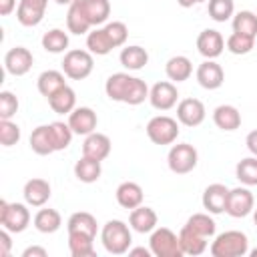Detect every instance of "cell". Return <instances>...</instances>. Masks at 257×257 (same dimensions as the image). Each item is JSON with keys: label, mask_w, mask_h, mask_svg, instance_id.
<instances>
[{"label": "cell", "mask_w": 257, "mask_h": 257, "mask_svg": "<svg viewBox=\"0 0 257 257\" xmlns=\"http://www.w3.org/2000/svg\"><path fill=\"white\" fill-rule=\"evenodd\" d=\"M100 241L102 247L106 249V253L110 255H124L131 249L133 243V233H131V225H126L120 219H110L102 225L100 229Z\"/></svg>", "instance_id": "obj_1"}, {"label": "cell", "mask_w": 257, "mask_h": 257, "mask_svg": "<svg viewBox=\"0 0 257 257\" xmlns=\"http://www.w3.org/2000/svg\"><path fill=\"white\" fill-rule=\"evenodd\" d=\"M209 251L213 257H243L249 253V237L237 229L223 231L213 239Z\"/></svg>", "instance_id": "obj_2"}, {"label": "cell", "mask_w": 257, "mask_h": 257, "mask_svg": "<svg viewBox=\"0 0 257 257\" xmlns=\"http://www.w3.org/2000/svg\"><path fill=\"white\" fill-rule=\"evenodd\" d=\"M94 54L82 48H72L64 52L62 58V72L66 74V78L70 80H84L92 68H94Z\"/></svg>", "instance_id": "obj_3"}, {"label": "cell", "mask_w": 257, "mask_h": 257, "mask_svg": "<svg viewBox=\"0 0 257 257\" xmlns=\"http://www.w3.org/2000/svg\"><path fill=\"white\" fill-rule=\"evenodd\" d=\"M149 247L155 257H183L179 235L169 227H157L155 231H151Z\"/></svg>", "instance_id": "obj_4"}, {"label": "cell", "mask_w": 257, "mask_h": 257, "mask_svg": "<svg viewBox=\"0 0 257 257\" xmlns=\"http://www.w3.org/2000/svg\"><path fill=\"white\" fill-rule=\"evenodd\" d=\"M199 163V153L191 143H177L169 149L167 165L175 175H187L191 173Z\"/></svg>", "instance_id": "obj_5"}, {"label": "cell", "mask_w": 257, "mask_h": 257, "mask_svg": "<svg viewBox=\"0 0 257 257\" xmlns=\"http://www.w3.org/2000/svg\"><path fill=\"white\" fill-rule=\"evenodd\" d=\"M147 137L155 145H173L179 137V120L167 114H157L147 122Z\"/></svg>", "instance_id": "obj_6"}, {"label": "cell", "mask_w": 257, "mask_h": 257, "mask_svg": "<svg viewBox=\"0 0 257 257\" xmlns=\"http://www.w3.org/2000/svg\"><path fill=\"white\" fill-rule=\"evenodd\" d=\"M0 225L10 233H22L30 225V211L24 203L0 201Z\"/></svg>", "instance_id": "obj_7"}, {"label": "cell", "mask_w": 257, "mask_h": 257, "mask_svg": "<svg viewBox=\"0 0 257 257\" xmlns=\"http://www.w3.org/2000/svg\"><path fill=\"white\" fill-rule=\"evenodd\" d=\"M255 209V197L253 193L243 185V187H235L229 189V197H227V207L225 213L233 219H243L247 215H251Z\"/></svg>", "instance_id": "obj_8"}, {"label": "cell", "mask_w": 257, "mask_h": 257, "mask_svg": "<svg viewBox=\"0 0 257 257\" xmlns=\"http://www.w3.org/2000/svg\"><path fill=\"white\" fill-rule=\"evenodd\" d=\"M149 102L157 110H171L179 102V90L171 80H159L149 90Z\"/></svg>", "instance_id": "obj_9"}, {"label": "cell", "mask_w": 257, "mask_h": 257, "mask_svg": "<svg viewBox=\"0 0 257 257\" xmlns=\"http://www.w3.org/2000/svg\"><path fill=\"white\" fill-rule=\"evenodd\" d=\"M34 64V56L26 46H14L4 54V68L12 76H24Z\"/></svg>", "instance_id": "obj_10"}, {"label": "cell", "mask_w": 257, "mask_h": 257, "mask_svg": "<svg viewBox=\"0 0 257 257\" xmlns=\"http://www.w3.org/2000/svg\"><path fill=\"white\" fill-rule=\"evenodd\" d=\"M207 116L205 104L199 98H183L177 102V120L185 126H199Z\"/></svg>", "instance_id": "obj_11"}, {"label": "cell", "mask_w": 257, "mask_h": 257, "mask_svg": "<svg viewBox=\"0 0 257 257\" xmlns=\"http://www.w3.org/2000/svg\"><path fill=\"white\" fill-rule=\"evenodd\" d=\"M46 6H48V0H20L16 8V20L26 28L38 26L44 18Z\"/></svg>", "instance_id": "obj_12"}, {"label": "cell", "mask_w": 257, "mask_h": 257, "mask_svg": "<svg viewBox=\"0 0 257 257\" xmlns=\"http://www.w3.org/2000/svg\"><path fill=\"white\" fill-rule=\"evenodd\" d=\"M197 50H199L201 56H205L209 60H215L225 50V38H223V34L219 30H215V28H205L197 36Z\"/></svg>", "instance_id": "obj_13"}, {"label": "cell", "mask_w": 257, "mask_h": 257, "mask_svg": "<svg viewBox=\"0 0 257 257\" xmlns=\"http://www.w3.org/2000/svg\"><path fill=\"white\" fill-rule=\"evenodd\" d=\"M22 195H24V201L28 207H44L52 195V189H50V183L46 179L34 177V179H28L24 183Z\"/></svg>", "instance_id": "obj_14"}, {"label": "cell", "mask_w": 257, "mask_h": 257, "mask_svg": "<svg viewBox=\"0 0 257 257\" xmlns=\"http://www.w3.org/2000/svg\"><path fill=\"white\" fill-rule=\"evenodd\" d=\"M195 76H197V82H199L205 90H217V88L223 84V80H225V72H223L221 64L215 62V60H209V58H205V60L197 66Z\"/></svg>", "instance_id": "obj_15"}, {"label": "cell", "mask_w": 257, "mask_h": 257, "mask_svg": "<svg viewBox=\"0 0 257 257\" xmlns=\"http://www.w3.org/2000/svg\"><path fill=\"white\" fill-rule=\"evenodd\" d=\"M68 124L72 128L74 135H90L96 131V124H98V116L96 112L90 108V106H76L70 114H68Z\"/></svg>", "instance_id": "obj_16"}, {"label": "cell", "mask_w": 257, "mask_h": 257, "mask_svg": "<svg viewBox=\"0 0 257 257\" xmlns=\"http://www.w3.org/2000/svg\"><path fill=\"white\" fill-rule=\"evenodd\" d=\"M227 197H229V187L223 183H213L203 191V209L211 215H219L225 213L227 207Z\"/></svg>", "instance_id": "obj_17"}, {"label": "cell", "mask_w": 257, "mask_h": 257, "mask_svg": "<svg viewBox=\"0 0 257 257\" xmlns=\"http://www.w3.org/2000/svg\"><path fill=\"white\" fill-rule=\"evenodd\" d=\"M110 149H112V143L104 133L94 131V133L84 137V143H82V155L84 157H90V159H96V161H104L110 155Z\"/></svg>", "instance_id": "obj_18"}, {"label": "cell", "mask_w": 257, "mask_h": 257, "mask_svg": "<svg viewBox=\"0 0 257 257\" xmlns=\"http://www.w3.org/2000/svg\"><path fill=\"white\" fill-rule=\"evenodd\" d=\"M128 225H131L133 231L145 235V233H151V231H155V229L159 227V217H157L155 209L145 207V205H139L137 209L131 211V215H128Z\"/></svg>", "instance_id": "obj_19"}, {"label": "cell", "mask_w": 257, "mask_h": 257, "mask_svg": "<svg viewBox=\"0 0 257 257\" xmlns=\"http://www.w3.org/2000/svg\"><path fill=\"white\" fill-rule=\"evenodd\" d=\"M116 203L122 207V209H137L139 205H143V199H145V193H143V187L135 181H122L116 191Z\"/></svg>", "instance_id": "obj_20"}, {"label": "cell", "mask_w": 257, "mask_h": 257, "mask_svg": "<svg viewBox=\"0 0 257 257\" xmlns=\"http://www.w3.org/2000/svg\"><path fill=\"white\" fill-rule=\"evenodd\" d=\"M213 122L221 131H227V133L237 131L241 126V112L233 104H219L213 110Z\"/></svg>", "instance_id": "obj_21"}, {"label": "cell", "mask_w": 257, "mask_h": 257, "mask_svg": "<svg viewBox=\"0 0 257 257\" xmlns=\"http://www.w3.org/2000/svg\"><path fill=\"white\" fill-rule=\"evenodd\" d=\"M165 72H167V78L171 82H185L193 74V62L183 54L171 56L165 64Z\"/></svg>", "instance_id": "obj_22"}, {"label": "cell", "mask_w": 257, "mask_h": 257, "mask_svg": "<svg viewBox=\"0 0 257 257\" xmlns=\"http://www.w3.org/2000/svg\"><path fill=\"white\" fill-rule=\"evenodd\" d=\"M66 28H68V32L78 34V36L90 32L92 26H90V22H88L84 10H82L80 0H74L72 4H68V12H66Z\"/></svg>", "instance_id": "obj_23"}, {"label": "cell", "mask_w": 257, "mask_h": 257, "mask_svg": "<svg viewBox=\"0 0 257 257\" xmlns=\"http://www.w3.org/2000/svg\"><path fill=\"white\" fill-rule=\"evenodd\" d=\"M102 161H96V159H90V157H80L76 163H74V177L80 181V183H96L102 175V167H100Z\"/></svg>", "instance_id": "obj_24"}, {"label": "cell", "mask_w": 257, "mask_h": 257, "mask_svg": "<svg viewBox=\"0 0 257 257\" xmlns=\"http://www.w3.org/2000/svg\"><path fill=\"white\" fill-rule=\"evenodd\" d=\"M66 231L68 233H84V235H90V237H96V231H98V225H96V219L94 215L86 213V211H76L68 217L66 221Z\"/></svg>", "instance_id": "obj_25"}, {"label": "cell", "mask_w": 257, "mask_h": 257, "mask_svg": "<svg viewBox=\"0 0 257 257\" xmlns=\"http://www.w3.org/2000/svg\"><path fill=\"white\" fill-rule=\"evenodd\" d=\"M207 241H209L207 237L195 233L187 225H183V229L179 231V243H181L183 255H201V253H205Z\"/></svg>", "instance_id": "obj_26"}, {"label": "cell", "mask_w": 257, "mask_h": 257, "mask_svg": "<svg viewBox=\"0 0 257 257\" xmlns=\"http://www.w3.org/2000/svg\"><path fill=\"white\" fill-rule=\"evenodd\" d=\"M66 74L62 72V70H44V72H40V76H38V80H36V88H38V92L42 94V96H52L56 90H60L62 86H66Z\"/></svg>", "instance_id": "obj_27"}, {"label": "cell", "mask_w": 257, "mask_h": 257, "mask_svg": "<svg viewBox=\"0 0 257 257\" xmlns=\"http://www.w3.org/2000/svg\"><path fill=\"white\" fill-rule=\"evenodd\" d=\"M131 80H133V76L128 72H114V74H110L106 78V82H104L106 96L110 100H114V102H122L124 94H126V90L131 86Z\"/></svg>", "instance_id": "obj_28"}, {"label": "cell", "mask_w": 257, "mask_h": 257, "mask_svg": "<svg viewBox=\"0 0 257 257\" xmlns=\"http://www.w3.org/2000/svg\"><path fill=\"white\" fill-rule=\"evenodd\" d=\"M50 108L56 112V114H70L74 108H76V92L66 84L62 86L60 90H56L52 96L46 98Z\"/></svg>", "instance_id": "obj_29"}, {"label": "cell", "mask_w": 257, "mask_h": 257, "mask_svg": "<svg viewBox=\"0 0 257 257\" xmlns=\"http://www.w3.org/2000/svg\"><path fill=\"white\" fill-rule=\"evenodd\" d=\"M118 60L126 70H141L149 62V52L139 44H131V46H124L120 50Z\"/></svg>", "instance_id": "obj_30"}, {"label": "cell", "mask_w": 257, "mask_h": 257, "mask_svg": "<svg viewBox=\"0 0 257 257\" xmlns=\"http://www.w3.org/2000/svg\"><path fill=\"white\" fill-rule=\"evenodd\" d=\"M30 149L40 155V157H46V155H52L54 153V143H52V135H50V124H40L36 126L32 133H30Z\"/></svg>", "instance_id": "obj_31"}, {"label": "cell", "mask_w": 257, "mask_h": 257, "mask_svg": "<svg viewBox=\"0 0 257 257\" xmlns=\"http://www.w3.org/2000/svg\"><path fill=\"white\" fill-rule=\"evenodd\" d=\"M32 223H34V229L36 231H40L44 235H50V233H56L60 229L62 217H60V213L56 209H50L48 207V209H38L36 215H34V219H32Z\"/></svg>", "instance_id": "obj_32"}, {"label": "cell", "mask_w": 257, "mask_h": 257, "mask_svg": "<svg viewBox=\"0 0 257 257\" xmlns=\"http://www.w3.org/2000/svg\"><path fill=\"white\" fill-rule=\"evenodd\" d=\"M82 10L90 22V26H100L106 24L110 16V2L108 0H80Z\"/></svg>", "instance_id": "obj_33"}, {"label": "cell", "mask_w": 257, "mask_h": 257, "mask_svg": "<svg viewBox=\"0 0 257 257\" xmlns=\"http://www.w3.org/2000/svg\"><path fill=\"white\" fill-rule=\"evenodd\" d=\"M86 48L88 52H92L94 56H106L114 46L104 30V26H94L88 34H86Z\"/></svg>", "instance_id": "obj_34"}, {"label": "cell", "mask_w": 257, "mask_h": 257, "mask_svg": "<svg viewBox=\"0 0 257 257\" xmlns=\"http://www.w3.org/2000/svg\"><path fill=\"white\" fill-rule=\"evenodd\" d=\"M42 48L50 54H60V52H66L68 44H70V38H68V32H64L62 28H50L48 32L42 34Z\"/></svg>", "instance_id": "obj_35"}, {"label": "cell", "mask_w": 257, "mask_h": 257, "mask_svg": "<svg viewBox=\"0 0 257 257\" xmlns=\"http://www.w3.org/2000/svg\"><path fill=\"white\" fill-rule=\"evenodd\" d=\"M68 249L72 257H94V237L84 233H68Z\"/></svg>", "instance_id": "obj_36"}, {"label": "cell", "mask_w": 257, "mask_h": 257, "mask_svg": "<svg viewBox=\"0 0 257 257\" xmlns=\"http://www.w3.org/2000/svg\"><path fill=\"white\" fill-rule=\"evenodd\" d=\"M233 32L249 36V38H257V16L251 10H239L237 14H233Z\"/></svg>", "instance_id": "obj_37"}, {"label": "cell", "mask_w": 257, "mask_h": 257, "mask_svg": "<svg viewBox=\"0 0 257 257\" xmlns=\"http://www.w3.org/2000/svg\"><path fill=\"white\" fill-rule=\"evenodd\" d=\"M185 225H187L189 229H193L195 233L207 237V239L215 237V231H217V223H215V219L211 217V213H193V215L187 219Z\"/></svg>", "instance_id": "obj_38"}, {"label": "cell", "mask_w": 257, "mask_h": 257, "mask_svg": "<svg viewBox=\"0 0 257 257\" xmlns=\"http://www.w3.org/2000/svg\"><path fill=\"white\" fill-rule=\"evenodd\" d=\"M235 177L241 181L245 187H255L257 185V157H245L237 163L235 167Z\"/></svg>", "instance_id": "obj_39"}, {"label": "cell", "mask_w": 257, "mask_h": 257, "mask_svg": "<svg viewBox=\"0 0 257 257\" xmlns=\"http://www.w3.org/2000/svg\"><path fill=\"white\" fill-rule=\"evenodd\" d=\"M50 135H52V143H54V151H64L68 149V145L72 143V128L68 122L62 120H54L50 122Z\"/></svg>", "instance_id": "obj_40"}, {"label": "cell", "mask_w": 257, "mask_h": 257, "mask_svg": "<svg viewBox=\"0 0 257 257\" xmlns=\"http://www.w3.org/2000/svg\"><path fill=\"white\" fill-rule=\"evenodd\" d=\"M149 86H147V82L143 80V78H139V76H133V80H131V86H128V90H126V94H124V104H131V106H137V104H141V102H145L147 98H149Z\"/></svg>", "instance_id": "obj_41"}, {"label": "cell", "mask_w": 257, "mask_h": 257, "mask_svg": "<svg viewBox=\"0 0 257 257\" xmlns=\"http://www.w3.org/2000/svg\"><path fill=\"white\" fill-rule=\"evenodd\" d=\"M207 12L215 22H225V20L233 18L235 2L233 0H209L207 2Z\"/></svg>", "instance_id": "obj_42"}, {"label": "cell", "mask_w": 257, "mask_h": 257, "mask_svg": "<svg viewBox=\"0 0 257 257\" xmlns=\"http://www.w3.org/2000/svg\"><path fill=\"white\" fill-rule=\"evenodd\" d=\"M225 46H227V50L231 54H239V56L241 54H249L253 50V46H255V38H249V36H243V34L233 32L225 40Z\"/></svg>", "instance_id": "obj_43"}, {"label": "cell", "mask_w": 257, "mask_h": 257, "mask_svg": "<svg viewBox=\"0 0 257 257\" xmlns=\"http://www.w3.org/2000/svg\"><path fill=\"white\" fill-rule=\"evenodd\" d=\"M20 141V126L10 118H0V143L2 147H14Z\"/></svg>", "instance_id": "obj_44"}, {"label": "cell", "mask_w": 257, "mask_h": 257, "mask_svg": "<svg viewBox=\"0 0 257 257\" xmlns=\"http://www.w3.org/2000/svg\"><path fill=\"white\" fill-rule=\"evenodd\" d=\"M104 30H106V34H108V38H110V42H112L114 48L122 46V44L126 42V38H128V28H126V24L120 22V20L106 22V24H104Z\"/></svg>", "instance_id": "obj_45"}, {"label": "cell", "mask_w": 257, "mask_h": 257, "mask_svg": "<svg viewBox=\"0 0 257 257\" xmlns=\"http://www.w3.org/2000/svg\"><path fill=\"white\" fill-rule=\"evenodd\" d=\"M18 96L10 90H2L0 92V118H12L18 112Z\"/></svg>", "instance_id": "obj_46"}, {"label": "cell", "mask_w": 257, "mask_h": 257, "mask_svg": "<svg viewBox=\"0 0 257 257\" xmlns=\"http://www.w3.org/2000/svg\"><path fill=\"white\" fill-rule=\"evenodd\" d=\"M10 247H12V239H10V231L2 229L0 231V255L8 257L10 255Z\"/></svg>", "instance_id": "obj_47"}, {"label": "cell", "mask_w": 257, "mask_h": 257, "mask_svg": "<svg viewBox=\"0 0 257 257\" xmlns=\"http://www.w3.org/2000/svg\"><path fill=\"white\" fill-rule=\"evenodd\" d=\"M48 251L44 247H38V245H30L22 251V257H46Z\"/></svg>", "instance_id": "obj_48"}, {"label": "cell", "mask_w": 257, "mask_h": 257, "mask_svg": "<svg viewBox=\"0 0 257 257\" xmlns=\"http://www.w3.org/2000/svg\"><path fill=\"white\" fill-rule=\"evenodd\" d=\"M245 145H247L249 153H251L253 157H257V128H255V131H251V133L245 137Z\"/></svg>", "instance_id": "obj_49"}, {"label": "cell", "mask_w": 257, "mask_h": 257, "mask_svg": "<svg viewBox=\"0 0 257 257\" xmlns=\"http://www.w3.org/2000/svg\"><path fill=\"white\" fill-rule=\"evenodd\" d=\"M14 8H18L16 0H0V14L2 16H10L14 12Z\"/></svg>", "instance_id": "obj_50"}, {"label": "cell", "mask_w": 257, "mask_h": 257, "mask_svg": "<svg viewBox=\"0 0 257 257\" xmlns=\"http://www.w3.org/2000/svg\"><path fill=\"white\" fill-rule=\"evenodd\" d=\"M128 255H131V257H137V255L151 257V255H153V251H151V247H149V249H145V247H133V249H128Z\"/></svg>", "instance_id": "obj_51"}, {"label": "cell", "mask_w": 257, "mask_h": 257, "mask_svg": "<svg viewBox=\"0 0 257 257\" xmlns=\"http://www.w3.org/2000/svg\"><path fill=\"white\" fill-rule=\"evenodd\" d=\"M179 2V6H183V8H191V6H197V4H201V2H205V0H177Z\"/></svg>", "instance_id": "obj_52"}, {"label": "cell", "mask_w": 257, "mask_h": 257, "mask_svg": "<svg viewBox=\"0 0 257 257\" xmlns=\"http://www.w3.org/2000/svg\"><path fill=\"white\" fill-rule=\"evenodd\" d=\"M54 2H56V4H72L74 0H54Z\"/></svg>", "instance_id": "obj_53"}, {"label": "cell", "mask_w": 257, "mask_h": 257, "mask_svg": "<svg viewBox=\"0 0 257 257\" xmlns=\"http://www.w3.org/2000/svg\"><path fill=\"white\" fill-rule=\"evenodd\" d=\"M253 223H255V227H257V207L253 209Z\"/></svg>", "instance_id": "obj_54"}, {"label": "cell", "mask_w": 257, "mask_h": 257, "mask_svg": "<svg viewBox=\"0 0 257 257\" xmlns=\"http://www.w3.org/2000/svg\"><path fill=\"white\" fill-rule=\"evenodd\" d=\"M249 255H251V257H257V247H255V249H251V251H249Z\"/></svg>", "instance_id": "obj_55"}]
</instances>
